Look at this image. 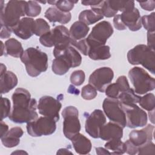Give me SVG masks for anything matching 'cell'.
Here are the masks:
<instances>
[{"instance_id":"cell-1","label":"cell","mask_w":155,"mask_h":155,"mask_svg":"<svg viewBox=\"0 0 155 155\" xmlns=\"http://www.w3.org/2000/svg\"><path fill=\"white\" fill-rule=\"evenodd\" d=\"M13 108L9 119L16 124L28 123L38 118L37 101L31 98L30 92L23 88H18L12 94Z\"/></svg>"},{"instance_id":"cell-2","label":"cell","mask_w":155,"mask_h":155,"mask_svg":"<svg viewBox=\"0 0 155 155\" xmlns=\"http://www.w3.org/2000/svg\"><path fill=\"white\" fill-rule=\"evenodd\" d=\"M27 1H10L4 5V1H0L1 26H5L11 30L26 15Z\"/></svg>"},{"instance_id":"cell-3","label":"cell","mask_w":155,"mask_h":155,"mask_svg":"<svg viewBox=\"0 0 155 155\" xmlns=\"http://www.w3.org/2000/svg\"><path fill=\"white\" fill-rule=\"evenodd\" d=\"M20 58L25 66L27 74L31 77H36L47 70V54L38 48H27Z\"/></svg>"},{"instance_id":"cell-4","label":"cell","mask_w":155,"mask_h":155,"mask_svg":"<svg viewBox=\"0 0 155 155\" xmlns=\"http://www.w3.org/2000/svg\"><path fill=\"white\" fill-rule=\"evenodd\" d=\"M127 59L131 65L141 64L152 74L155 73L154 50L144 44H139L129 50Z\"/></svg>"},{"instance_id":"cell-5","label":"cell","mask_w":155,"mask_h":155,"mask_svg":"<svg viewBox=\"0 0 155 155\" xmlns=\"http://www.w3.org/2000/svg\"><path fill=\"white\" fill-rule=\"evenodd\" d=\"M128 77L134 87V92L144 94L155 88V81L143 68L134 67L130 70Z\"/></svg>"},{"instance_id":"cell-6","label":"cell","mask_w":155,"mask_h":155,"mask_svg":"<svg viewBox=\"0 0 155 155\" xmlns=\"http://www.w3.org/2000/svg\"><path fill=\"white\" fill-rule=\"evenodd\" d=\"M39 42L42 45L47 47L70 45L69 30L64 25H58L48 33L40 36Z\"/></svg>"},{"instance_id":"cell-7","label":"cell","mask_w":155,"mask_h":155,"mask_svg":"<svg viewBox=\"0 0 155 155\" xmlns=\"http://www.w3.org/2000/svg\"><path fill=\"white\" fill-rule=\"evenodd\" d=\"M113 33V28L109 22L103 21L96 24L90 34L85 38L89 49L105 45L107 39Z\"/></svg>"},{"instance_id":"cell-8","label":"cell","mask_w":155,"mask_h":155,"mask_svg":"<svg viewBox=\"0 0 155 155\" xmlns=\"http://www.w3.org/2000/svg\"><path fill=\"white\" fill-rule=\"evenodd\" d=\"M61 114L64 119V134L65 137L71 140L81 130L78 110L74 106H68L64 108Z\"/></svg>"},{"instance_id":"cell-9","label":"cell","mask_w":155,"mask_h":155,"mask_svg":"<svg viewBox=\"0 0 155 155\" xmlns=\"http://www.w3.org/2000/svg\"><path fill=\"white\" fill-rule=\"evenodd\" d=\"M56 121L53 119L42 116L27 123L28 134L32 137L48 136L54 133L56 129Z\"/></svg>"},{"instance_id":"cell-10","label":"cell","mask_w":155,"mask_h":155,"mask_svg":"<svg viewBox=\"0 0 155 155\" xmlns=\"http://www.w3.org/2000/svg\"><path fill=\"white\" fill-rule=\"evenodd\" d=\"M105 114L112 122L118 124L123 128L126 127V117L121 103L117 99L105 98L102 104Z\"/></svg>"},{"instance_id":"cell-11","label":"cell","mask_w":155,"mask_h":155,"mask_svg":"<svg viewBox=\"0 0 155 155\" xmlns=\"http://www.w3.org/2000/svg\"><path fill=\"white\" fill-rule=\"evenodd\" d=\"M126 117V126L134 128L142 127L147 124V114L136 104H121Z\"/></svg>"},{"instance_id":"cell-12","label":"cell","mask_w":155,"mask_h":155,"mask_svg":"<svg viewBox=\"0 0 155 155\" xmlns=\"http://www.w3.org/2000/svg\"><path fill=\"white\" fill-rule=\"evenodd\" d=\"M114 77L113 70L107 67L99 68L95 70L90 76L88 82L96 90L103 93L110 84Z\"/></svg>"},{"instance_id":"cell-13","label":"cell","mask_w":155,"mask_h":155,"mask_svg":"<svg viewBox=\"0 0 155 155\" xmlns=\"http://www.w3.org/2000/svg\"><path fill=\"white\" fill-rule=\"evenodd\" d=\"M61 107V103L50 96L41 97L38 104V110L39 114L44 116L50 117L56 122L59 120V112Z\"/></svg>"},{"instance_id":"cell-14","label":"cell","mask_w":155,"mask_h":155,"mask_svg":"<svg viewBox=\"0 0 155 155\" xmlns=\"http://www.w3.org/2000/svg\"><path fill=\"white\" fill-rule=\"evenodd\" d=\"M105 124L106 117L104 112L99 109H96L86 117L85 131L93 138H99L101 129Z\"/></svg>"},{"instance_id":"cell-15","label":"cell","mask_w":155,"mask_h":155,"mask_svg":"<svg viewBox=\"0 0 155 155\" xmlns=\"http://www.w3.org/2000/svg\"><path fill=\"white\" fill-rule=\"evenodd\" d=\"M54 56H62L71 65V68L78 67L82 62V57L78 51L71 45L66 47H54Z\"/></svg>"},{"instance_id":"cell-16","label":"cell","mask_w":155,"mask_h":155,"mask_svg":"<svg viewBox=\"0 0 155 155\" xmlns=\"http://www.w3.org/2000/svg\"><path fill=\"white\" fill-rule=\"evenodd\" d=\"M154 127L148 124L142 130H134L129 134V140L136 147H139L153 140Z\"/></svg>"},{"instance_id":"cell-17","label":"cell","mask_w":155,"mask_h":155,"mask_svg":"<svg viewBox=\"0 0 155 155\" xmlns=\"http://www.w3.org/2000/svg\"><path fill=\"white\" fill-rule=\"evenodd\" d=\"M35 20L31 18H21L18 24L15 26L12 31L22 39H28L34 35Z\"/></svg>"},{"instance_id":"cell-18","label":"cell","mask_w":155,"mask_h":155,"mask_svg":"<svg viewBox=\"0 0 155 155\" xmlns=\"http://www.w3.org/2000/svg\"><path fill=\"white\" fill-rule=\"evenodd\" d=\"M120 15L124 25L131 31H136L141 28V17L137 8L134 7L133 10L122 12Z\"/></svg>"},{"instance_id":"cell-19","label":"cell","mask_w":155,"mask_h":155,"mask_svg":"<svg viewBox=\"0 0 155 155\" xmlns=\"http://www.w3.org/2000/svg\"><path fill=\"white\" fill-rule=\"evenodd\" d=\"M123 136V128L112 122L103 125L99 133V138L108 141L112 139H121Z\"/></svg>"},{"instance_id":"cell-20","label":"cell","mask_w":155,"mask_h":155,"mask_svg":"<svg viewBox=\"0 0 155 155\" xmlns=\"http://www.w3.org/2000/svg\"><path fill=\"white\" fill-rule=\"evenodd\" d=\"M130 87L128 79L125 76H119L115 83L110 84L105 89V93L107 96L110 98L118 99L120 94Z\"/></svg>"},{"instance_id":"cell-21","label":"cell","mask_w":155,"mask_h":155,"mask_svg":"<svg viewBox=\"0 0 155 155\" xmlns=\"http://www.w3.org/2000/svg\"><path fill=\"white\" fill-rule=\"evenodd\" d=\"M24 134L21 127H15L12 128L7 133L1 138L3 145L7 148H13L17 146L20 142V137Z\"/></svg>"},{"instance_id":"cell-22","label":"cell","mask_w":155,"mask_h":155,"mask_svg":"<svg viewBox=\"0 0 155 155\" xmlns=\"http://www.w3.org/2000/svg\"><path fill=\"white\" fill-rule=\"evenodd\" d=\"M45 17L51 22H59L65 24L69 22L71 19L70 12H64L56 7L48 8L44 14Z\"/></svg>"},{"instance_id":"cell-23","label":"cell","mask_w":155,"mask_h":155,"mask_svg":"<svg viewBox=\"0 0 155 155\" xmlns=\"http://www.w3.org/2000/svg\"><path fill=\"white\" fill-rule=\"evenodd\" d=\"M73 148L79 154H89L91 150V143L90 139L81 133H78L71 139Z\"/></svg>"},{"instance_id":"cell-24","label":"cell","mask_w":155,"mask_h":155,"mask_svg":"<svg viewBox=\"0 0 155 155\" xmlns=\"http://www.w3.org/2000/svg\"><path fill=\"white\" fill-rule=\"evenodd\" d=\"M0 91L1 94L7 93L15 88L18 84L16 75L10 71H7L0 75Z\"/></svg>"},{"instance_id":"cell-25","label":"cell","mask_w":155,"mask_h":155,"mask_svg":"<svg viewBox=\"0 0 155 155\" xmlns=\"http://www.w3.org/2000/svg\"><path fill=\"white\" fill-rule=\"evenodd\" d=\"M103 18L104 16L99 8L96 7H92L90 10L82 11L79 15V21L87 25L93 24L103 19Z\"/></svg>"},{"instance_id":"cell-26","label":"cell","mask_w":155,"mask_h":155,"mask_svg":"<svg viewBox=\"0 0 155 155\" xmlns=\"http://www.w3.org/2000/svg\"><path fill=\"white\" fill-rule=\"evenodd\" d=\"M89 30L90 28L87 25L80 21H76L71 25L69 30L70 38L74 41L85 39Z\"/></svg>"},{"instance_id":"cell-27","label":"cell","mask_w":155,"mask_h":155,"mask_svg":"<svg viewBox=\"0 0 155 155\" xmlns=\"http://www.w3.org/2000/svg\"><path fill=\"white\" fill-rule=\"evenodd\" d=\"M4 44L5 55H9L14 58H21L24 51L21 42L15 38L7 39Z\"/></svg>"},{"instance_id":"cell-28","label":"cell","mask_w":155,"mask_h":155,"mask_svg":"<svg viewBox=\"0 0 155 155\" xmlns=\"http://www.w3.org/2000/svg\"><path fill=\"white\" fill-rule=\"evenodd\" d=\"M88 56L93 60L108 59L111 57L110 48L109 46L104 45L90 48Z\"/></svg>"},{"instance_id":"cell-29","label":"cell","mask_w":155,"mask_h":155,"mask_svg":"<svg viewBox=\"0 0 155 155\" xmlns=\"http://www.w3.org/2000/svg\"><path fill=\"white\" fill-rule=\"evenodd\" d=\"M70 68H71V67L69 62L62 56H58L53 60L51 69L56 74H65Z\"/></svg>"},{"instance_id":"cell-30","label":"cell","mask_w":155,"mask_h":155,"mask_svg":"<svg viewBox=\"0 0 155 155\" xmlns=\"http://www.w3.org/2000/svg\"><path fill=\"white\" fill-rule=\"evenodd\" d=\"M105 148L111 151V154H123L126 153L127 147L121 139H114L108 140L105 144Z\"/></svg>"},{"instance_id":"cell-31","label":"cell","mask_w":155,"mask_h":155,"mask_svg":"<svg viewBox=\"0 0 155 155\" xmlns=\"http://www.w3.org/2000/svg\"><path fill=\"white\" fill-rule=\"evenodd\" d=\"M117 99L121 104H137L139 103L140 99V96L137 95L133 88H129L126 91L121 93Z\"/></svg>"},{"instance_id":"cell-32","label":"cell","mask_w":155,"mask_h":155,"mask_svg":"<svg viewBox=\"0 0 155 155\" xmlns=\"http://www.w3.org/2000/svg\"><path fill=\"white\" fill-rule=\"evenodd\" d=\"M110 7L114 10L125 12L134 8V1H108Z\"/></svg>"},{"instance_id":"cell-33","label":"cell","mask_w":155,"mask_h":155,"mask_svg":"<svg viewBox=\"0 0 155 155\" xmlns=\"http://www.w3.org/2000/svg\"><path fill=\"white\" fill-rule=\"evenodd\" d=\"M50 31V25L45 20L42 18H38L35 20L34 34L35 35L41 36Z\"/></svg>"},{"instance_id":"cell-34","label":"cell","mask_w":155,"mask_h":155,"mask_svg":"<svg viewBox=\"0 0 155 155\" xmlns=\"http://www.w3.org/2000/svg\"><path fill=\"white\" fill-rule=\"evenodd\" d=\"M139 104L142 108L148 111L154 110L155 107V97L154 94L150 93L140 97Z\"/></svg>"},{"instance_id":"cell-35","label":"cell","mask_w":155,"mask_h":155,"mask_svg":"<svg viewBox=\"0 0 155 155\" xmlns=\"http://www.w3.org/2000/svg\"><path fill=\"white\" fill-rule=\"evenodd\" d=\"M78 2V1H49L47 2L51 5H54L61 11L70 12L73 8L74 4Z\"/></svg>"},{"instance_id":"cell-36","label":"cell","mask_w":155,"mask_h":155,"mask_svg":"<svg viewBox=\"0 0 155 155\" xmlns=\"http://www.w3.org/2000/svg\"><path fill=\"white\" fill-rule=\"evenodd\" d=\"M94 7L99 8L103 16L107 18H111L114 16L117 13V12L113 10L110 7L108 3V1H101V2L98 5Z\"/></svg>"},{"instance_id":"cell-37","label":"cell","mask_w":155,"mask_h":155,"mask_svg":"<svg viewBox=\"0 0 155 155\" xmlns=\"http://www.w3.org/2000/svg\"><path fill=\"white\" fill-rule=\"evenodd\" d=\"M155 13L153 12L148 15L143 16L141 18L142 25L148 31H154L155 30Z\"/></svg>"},{"instance_id":"cell-38","label":"cell","mask_w":155,"mask_h":155,"mask_svg":"<svg viewBox=\"0 0 155 155\" xmlns=\"http://www.w3.org/2000/svg\"><path fill=\"white\" fill-rule=\"evenodd\" d=\"M41 12V7L37 1H27L26 15L29 17H36L40 14Z\"/></svg>"},{"instance_id":"cell-39","label":"cell","mask_w":155,"mask_h":155,"mask_svg":"<svg viewBox=\"0 0 155 155\" xmlns=\"http://www.w3.org/2000/svg\"><path fill=\"white\" fill-rule=\"evenodd\" d=\"M96 89L91 84H87L84 86L81 90V96L85 100H91L97 96Z\"/></svg>"},{"instance_id":"cell-40","label":"cell","mask_w":155,"mask_h":155,"mask_svg":"<svg viewBox=\"0 0 155 155\" xmlns=\"http://www.w3.org/2000/svg\"><path fill=\"white\" fill-rule=\"evenodd\" d=\"M70 45L73 47H75L82 54L87 56L89 50V46L86 41L85 39H83L79 41H74L70 38Z\"/></svg>"},{"instance_id":"cell-41","label":"cell","mask_w":155,"mask_h":155,"mask_svg":"<svg viewBox=\"0 0 155 155\" xmlns=\"http://www.w3.org/2000/svg\"><path fill=\"white\" fill-rule=\"evenodd\" d=\"M85 79V73L81 70H75L70 75V82L76 86L81 85L84 82Z\"/></svg>"},{"instance_id":"cell-42","label":"cell","mask_w":155,"mask_h":155,"mask_svg":"<svg viewBox=\"0 0 155 155\" xmlns=\"http://www.w3.org/2000/svg\"><path fill=\"white\" fill-rule=\"evenodd\" d=\"M10 102L8 99L1 96V119L2 120L10 114Z\"/></svg>"},{"instance_id":"cell-43","label":"cell","mask_w":155,"mask_h":155,"mask_svg":"<svg viewBox=\"0 0 155 155\" xmlns=\"http://www.w3.org/2000/svg\"><path fill=\"white\" fill-rule=\"evenodd\" d=\"M155 145L152 141L148 142L143 145L137 147V154H154Z\"/></svg>"},{"instance_id":"cell-44","label":"cell","mask_w":155,"mask_h":155,"mask_svg":"<svg viewBox=\"0 0 155 155\" xmlns=\"http://www.w3.org/2000/svg\"><path fill=\"white\" fill-rule=\"evenodd\" d=\"M113 24L114 27L118 30H124L126 29L127 27L124 25L120 18V15H116L114 16Z\"/></svg>"},{"instance_id":"cell-45","label":"cell","mask_w":155,"mask_h":155,"mask_svg":"<svg viewBox=\"0 0 155 155\" xmlns=\"http://www.w3.org/2000/svg\"><path fill=\"white\" fill-rule=\"evenodd\" d=\"M140 6L147 11H153L154 9L155 1L154 0L147 1H138Z\"/></svg>"},{"instance_id":"cell-46","label":"cell","mask_w":155,"mask_h":155,"mask_svg":"<svg viewBox=\"0 0 155 155\" xmlns=\"http://www.w3.org/2000/svg\"><path fill=\"white\" fill-rule=\"evenodd\" d=\"M125 143L127 147L126 153L130 155H134L137 154V147L134 145L130 140H127L125 142Z\"/></svg>"},{"instance_id":"cell-47","label":"cell","mask_w":155,"mask_h":155,"mask_svg":"<svg viewBox=\"0 0 155 155\" xmlns=\"http://www.w3.org/2000/svg\"><path fill=\"white\" fill-rule=\"evenodd\" d=\"M154 31H147V46L154 50Z\"/></svg>"},{"instance_id":"cell-48","label":"cell","mask_w":155,"mask_h":155,"mask_svg":"<svg viewBox=\"0 0 155 155\" xmlns=\"http://www.w3.org/2000/svg\"><path fill=\"white\" fill-rule=\"evenodd\" d=\"M12 30L5 27V26H1V31H0V37L1 39H6V38H10V36H11V33H12Z\"/></svg>"},{"instance_id":"cell-49","label":"cell","mask_w":155,"mask_h":155,"mask_svg":"<svg viewBox=\"0 0 155 155\" xmlns=\"http://www.w3.org/2000/svg\"><path fill=\"white\" fill-rule=\"evenodd\" d=\"M0 127H1V138L2 137H3L8 131V125L4 122L2 120H1V123H0Z\"/></svg>"},{"instance_id":"cell-50","label":"cell","mask_w":155,"mask_h":155,"mask_svg":"<svg viewBox=\"0 0 155 155\" xmlns=\"http://www.w3.org/2000/svg\"><path fill=\"white\" fill-rule=\"evenodd\" d=\"M101 1H94V0H88V1H82L81 3L85 6L90 5L91 7H94L98 5Z\"/></svg>"},{"instance_id":"cell-51","label":"cell","mask_w":155,"mask_h":155,"mask_svg":"<svg viewBox=\"0 0 155 155\" xmlns=\"http://www.w3.org/2000/svg\"><path fill=\"white\" fill-rule=\"evenodd\" d=\"M96 152L97 154H111V153L106 148H101V147H97L96 148Z\"/></svg>"},{"instance_id":"cell-52","label":"cell","mask_w":155,"mask_h":155,"mask_svg":"<svg viewBox=\"0 0 155 155\" xmlns=\"http://www.w3.org/2000/svg\"><path fill=\"white\" fill-rule=\"evenodd\" d=\"M57 154H73V153L71 152L69 150L66 149V148H61L58 150V151L56 153Z\"/></svg>"},{"instance_id":"cell-53","label":"cell","mask_w":155,"mask_h":155,"mask_svg":"<svg viewBox=\"0 0 155 155\" xmlns=\"http://www.w3.org/2000/svg\"><path fill=\"white\" fill-rule=\"evenodd\" d=\"M6 71H7V68H6L5 65L1 63V67H0V75L4 74Z\"/></svg>"},{"instance_id":"cell-54","label":"cell","mask_w":155,"mask_h":155,"mask_svg":"<svg viewBox=\"0 0 155 155\" xmlns=\"http://www.w3.org/2000/svg\"><path fill=\"white\" fill-rule=\"evenodd\" d=\"M27 154L28 153H27V152H25V151H24V150H16V151H14V152H13L12 153V154Z\"/></svg>"},{"instance_id":"cell-55","label":"cell","mask_w":155,"mask_h":155,"mask_svg":"<svg viewBox=\"0 0 155 155\" xmlns=\"http://www.w3.org/2000/svg\"><path fill=\"white\" fill-rule=\"evenodd\" d=\"M1 56H2L5 53V44H3L2 41H1Z\"/></svg>"}]
</instances>
